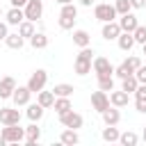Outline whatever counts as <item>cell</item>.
I'll list each match as a JSON object with an SVG mask.
<instances>
[{
	"label": "cell",
	"mask_w": 146,
	"mask_h": 146,
	"mask_svg": "<svg viewBox=\"0 0 146 146\" xmlns=\"http://www.w3.org/2000/svg\"><path fill=\"white\" fill-rule=\"evenodd\" d=\"M59 16H66V18H78V7H75L73 2H68V5H62V9H59Z\"/></svg>",
	"instance_id": "34"
},
{
	"label": "cell",
	"mask_w": 146,
	"mask_h": 146,
	"mask_svg": "<svg viewBox=\"0 0 146 146\" xmlns=\"http://www.w3.org/2000/svg\"><path fill=\"white\" fill-rule=\"evenodd\" d=\"M100 116H103V123L105 125H119V121H121V112L114 105H110L105 112H100Z\"/></svg>",
	"instance_id": "16"
},
{
	"label": "cell",
	"mask_w": 146,
	"mask_h": 146,
	"mask_svg": "<svg viewBox=\"0 0 146 146\" xmlns=\"http://www.w3.org/2000/svg\"><path fill=\"white\" fill-rule=\"evenodd\" d=\"M98 80V89H103V91H112L114 89V75H103V78H96Z\"/></svg>",
	"instance_id": "32"
},
{
	"label": "cell",
	"mask_w": 146,
	"mask_h": 146,
	"mask_svg": "<svg viewBox=\"0 0 146 146\" xmlns=\"http://www.w3.org/2000/svg\"><path fill=\"white\" fill-rule=\"evenodd\" d=\"M114 9L119 16H123V14L132 11V5H130V0H114Z\"/></svg>",
	"instance_id": "35"
},
{
	"label": "cell",
	"mask_w": 146,
	"mask_h": 146,
	"mask_svg": "<svg viewBox=\"0 0 146 146\" xmlns=\"http://www.w3.org/2000/svg\"><path fill=\"white\" fill-rule=\"evenodd\" d=\"M5 43H7V48H11V50H21V48L25 46V36H21L18 32H9L7 39H5Z\"/></svg>",
	"instance_id": "25"
},
{
	"label": "cell",
	"mask_w": 146,
	"mask_h": 146,
	"mask_svg": "<svg viewBox=\"0 0 146 146\" xmlns=\"http://www.w3.org/2000/svg\"><path fill=\"white\" fill-rule=\"evenodd\" d=\"M34 32H36V27H34V21H27V18H25V21L18 25V34H21V36H25V39H30Z\"/></svg>",
	"instance_id": "29"
},
{
	"label": "cell",
	"mask_w": 146,
	"mask_h": 146,
	"mask_svg": "<svg viewBox=\"0 0 146 146\" xmlns=\"http://www.w3.org/2000/svg\"><path fill=\"white\" fill-rule=\"evenodd\" d=\"M139 141V137H137V132H132V130H125V132H121V137H119V144L121 146H135Z\"/></svg>",
	"instance_id": "31"
},
{
	"label": "cell",
	"mask_w": 146,
	"mask_h": 146,
	"mask_svg": "<svg viewBox=\"0 0 146 146\" xmlns=\"http://www.w3.org/2000/svg\"><path fill=\"white\" fill-rule=\"evenodd\" d=\"M116 43H119V48H121L123 52H130V50L135 48V36H132V32H121L119 39H116Z\"/></svg>",
	"instance_id": "22"
},
{
	"label": "cell",
	"mask_w": 146,
	"mask_h": 146,
	"mask_svg": "<svg viewBox=\"0 0 146 146\" xmlns=\"http://www.w3.org/2000/svg\"><path fill=\"white\" fill-rule=\"evenodd\" d=\"M73 43H75L78 48H87V46H91V36H89V32H87V30H73Z\"/></svg>",
	"instance_id": "24"
},
{
	"label": "cell",
	"mask_w": 146,
	"mask_h": 146,
	"mask_svg": "<svg viewBox=\"0 0 146 146\" xmlns=\"http://www.w3.org/2000/svg\"><path fill=\"white\" fill-rule=\"evenodd\" d=\"M55 2H57V5L62 7V5H68V2H73V0H55Z\"/></svg>",
	"instance_id": "43"
},
{
	"label": "cell",
	"mask_w": 146,
	"mask_h": 146,
	"mask_svg": "<svg viewBox=\"0 0 146 146\" xmlns=\"http://www.w3.org/2000/svg\"><path fill=\"white\" fill-rule=\"evenodd\" d=\"M94 16H96V21H100V23H110V21H116V9H114V5H110V2H98L96 7H94Z\"/></svg>",
	"instance_id": "2"
},
{
	"label": "cell",
	"mask_w": 146,
	"mask_h": 146,
	"mask_svg": "<svg viewBox=\"0 0 146 146\" xmlns=\"http://www.w3.org/2000/svg\"><path fill=\"white\" fill-rule=\"evenodd\" d=\"M41 139V128L36 125V121H32L27 128H25V144H30V146H34L36 141Z\"/></svg>",
	"instance_id": "18"
},
{
	"label": "cell",
	"mask_w": 146,
	"mask_h": 146,
	"mask_svg": "<svg viewBox=\"0 0 146 146\" xmlns=\"http://www.w3.org/2000/svg\"><path fill=\"white\" fill-rule=\"evenodd\" d=\"M119 25H121V32H135V27L139 25V21H137V16L132 11H128V14L119 16Z\"/></svg>",
	"instance_id": "14"
},
{
	"label": "cell",
	"mask_w": 146,
	"mask_h": 146,
	"mask_svg": "<svg viewBox=\"0 0 146 146\" xmlns=\"http://www.w3.org/2000/svg\"><path fill=\"white\" fill-rule=\"evenodd\" d=\"M5 21H7L9 25H21V23L25 21V11H23V7H11V9L5 14Z\"/></svg>",
	"instance_id": "17"
},
{
	"label": "cell",
	"mask_w": 146,
	"mask_h": 146,
	"mask_svg": "<svg viewBox=\"0 0 146 146\" xmlns=\"http://www.w3.org/2000/svg\"><path fill=\"white\" fill-rule=\"evenodd\" d=\"M121 34V25L119 21H110V23H103V30H100V36L105 41H116Z\"/></svg>",
	"instance_id": "9"
},
{
	"label": "cell",
	"mask_w": 146,
	"mask_h": 146,
	"mask_svg": "<svg viewBox=\"0 0 146 146\" xmlns=\"http://www.w3.org/2000/svg\"><path fill=\"white\" fill-rule=\"evenodd\" d=\"M141 139H144V141H146V128H144V132H141Z\"/></svg>",
	"instance_id": "45"
},
{
	"label": "cell",
	"mask_w": 146,
	"mask_h": 146,
	"mask_svg": "<svg viewBox=\"0 0 146 146\" xmlns=\"http://www.w3.org/2000/svg\"><path fill=\"white\" fill-rule=\"evenodd\" d=\"M100 137H103V141H119V137H121V132H119V128L116 125H105L103 128V132H100Z\"/></svg>",
	"instance_id": "28"
},
{
	"label": "cell",
	"mask_w": 146,
	"mask_h": 146,
	"mask_svg": "<svg viewBox=\"0 0 146 146\" xmlns=\"http://www.w3.org/2000/svg\"><path fill=\"white\" fill-rule=\"evenodd\" d=\"M137 87H139V80H137L135 75H128V78H123V80H121V89H123V91H128V94H135V91H137Z\"/></svg>",
	"instance_id": "30"
},
{
	"label": "cell",
	"mask_w": 146,
	"mask_h": 146,
	"mask_svg": "<svg viewBox=\"0 0 146 146\" xmlns=\"http://www.w3.org/2000/svg\"><path fill=\"white\" fill-rule=\"evenodd\" d=\"M2 16H5V14H2V7H0V18H2Z\"/></svg>",
	"instance_id": "47"
},
{
	"label": "cell",
	"mask_w": 146,
	"mask_h": 146,
	"mask_svg": "<svg viewBox=\"0 0 146 146\" xmlns=\"http://www.w3.org/2000/svg\"><path fill=\"white\" fill-rule=\"evenodd\" d=\"M14 89H16V80L11 75H5L0 80V100H9L11 94H14Z\"/></svg>",
	"instance_id": "13"
},
{
	"label": "cell",
	"mask_w": 146,
	"mask_h": 146,
	"mask_svg": "<svg viewBox=\"0 0 146 146\" xmlns=\"http://www.w3.org/2000/svg\"><path fill=\"white\" fill-rule=\"evenodd\" d=\"M110 103L121 110V107H125V105L130 103V94L123 91V89H112V91H110Z\"/></svg>",
	"instance_id": "12"
},
{
	"label": "cell",
	"mask_w": 146,
	"mask_h": 146,
	"mask_svg": "<svg viewBox=\"0 0 146 146\" xmlns=\"http://www.w3.org/2000/svg\"><path fill=\"white\" fill-rule=\"evenodd\" d=\"M135 78L139 80V84H146V66H144V64L135 71Z\"/></svg>",
	"instance_id": "38"
},
{
	"label": "cell",
	"mask_w": 146,
	"mask_h": 146,
	"mask_svg": "<svg viewBox=\"0 0 146 146\" xmlns=\"http://www.w3.org/2000/svg\"><path fill=\"white\" fill-rule=\"evenodd\" d=\"M0 135H2L5 139H7V144H21V141H25V128H21L18 123L5 125Z\"/></svg>",
	"instance_id": "3"
},
{
	"label": "cell",
	"mask_w": 146,
	"mask_h": 146,
	"mask_svg": "<svg viewBox=\"0 0 146 146\" xmlns=\"http://www.w3.org/2000/svg\"><path fill=\"white\" fill-rule=\"evenodd\" d=\"M11 2V7H25L27 5V0H9Z\"/></svg>",
	"instance_id": "41"
},
{
	"label": "cell",
	"mask_w": 146,
	"mask_h": 146,
	"mask_svg": "<svg viewBox=\"0 0 146 146\" xmlns=\"http://www.w3.org/2000/svg\"><path fill=\"white\" fill-rule=\"evenodd\" d=\"M59 141L66 144V146H73V144L80 141V135H78V130H73V128H64L62 135H59Z\"/></svg>",
	"instance_id": "26"
},
{
	"label": "cell",
	"mask_w": 146,
	"mask_h": 146,
	"mask_svg": "<svg viewBox=\"0 0 146 146\" xmlns=\"http://www.w3.org/2000/svg\"><path fill=\"white\" fill-rule=\"evenodd\" d=\"M75 21H78V18H66V16H59V18H57V25H59L62 30H73V27H75Z\"/></svg>",
	"instance_id": "37"
},
{
	"label": "cell",
	"mask_w": 146,
	"mask_h": 146,
	"mask_svg": "<svg viewBox=\"0 0 146 146\" xmlns=\"http://www.w3.org/2000/svg\"><path fill=\"white\" fill-rule=\"evenodd\" d=\"M73 84H66V82H62V84H55L52 87V94L55 96H73Z\"/></svg>",
	"instance_id": "33"
},
{
	"label": "cell",
	"mask_w": 146,
	"mask_h": 146,
	"mask_svg": "<svg viewBox=\"0 0 146 146\" xmlns=\"http://www.w3.org/2000/svg\"><path fill=\"white\" fill-rule=\"evenodd\" d=\"M91 71L96 73V78L114 75V66L110 64V59H107V57H94V62H91Z\"/></svg>",
	"instance_id": "5"
},
{
	"label": "cell",
	"mask_w": 146,
	"mask_h": 146,
	"mask_svg": "<svg viewBox=\"0 0 146 146\" xmlns=\"http://www.w3.org/2000/svg\"><path fill=\"white\" fill-rule=\"evenodd\" d=\"M9 34V23L7 21H0V41H5Z\"/></svg>",
	"instance_id": "39"
},
{
	"label": "cell",
	"mask_w": 146,
	"mask_h": 146,
	"mask_svg": "<svg viewBox=\"0 0 146 146\" xmlns=\"http://www.w3.org/2000/svg\"><path fill=\"white\" fill-rule=\"evenodd\" d=\"M94 2H96V0H80V5H82V7H91Z\"/></svg>",
	"instance_id": "42"
},
{
	"label": "cell",
	"mask_w": 146,
	"mask_h": 146,
	"mask_svg": "<svg viewBox=\"0 0 146 146\" xmlns=\"http://www.w3.org/2000/svg\"><path fill=\"white\" fill-rule=\"evenodd\" d=\"M5 144H7V139H5L2 135H0V146H5Z\"/></svg>",
	"instance_id": "44"
},
{
	"label": "cell",
	"mask_w": 146,
	"mask_h": 146,
	"mask_svg": "<svg viewBox=\"0 0 146 146\" xmlns=\"http://www.w3.org/2000/svg\"><path fill=\"white\" fill-rule=\"evenodd\" d=\"M141 52H144V55H146V43H141Z\"/></svg>",
	"instance_id": "46"
},
{
	"label": "cell",
	"mask_w": 146,
	"mask_h": 146,
	"mask_svg": "<svg viewBox=\"0 0 146 146\" xmlns=\"http://www.w3.org/2000/svg\"><path fill=\"white\" fill-rule=\"evenodd\" d=\"M128 75H135V66H132L128 59H123L119 66H114V78L123 80V78H128Z\"/></svg>",
	"instance_id": "23"
},
{
	"label": "cell",
	"mask_w": 146,
	"mask_h": 146,
	"mask_svg": "<svg viewBox=\"0 0 146 146\" xmlns=\"http://www.w3.org/2000/svg\"><path fill=\"white\" fill-rule=\"evenodd\" d=\"M59 123H62L64 128H73V130H80V128H82V123H84V119H82V114H78V112L68 110L66 114H59Z\"/></svg>",
	"instance_id": "6"
},
{
	"label": "cell",
	"mask_w": 146,
	"mask_h": 146,
	"mask_svg": "<svg viewBox=\"0 0 146 146\" xmlns=\"http://www.w3.org/2000/svg\"><path fill=\"white\" fill-rule=\"evenodd\" d=\"M55 112H57V116L59 114H66L68 110H73V103H71V96H55Z\"/></svg>",
	"instance_id": "19"
},
{
	"label": "cell",
	"mask_w": 146,
	"mask_h": 146,
	"mask_svg": "<svg viewBox=\"0 0 146 146\" xmlns=\"http://www.w3.org/2000/svg\"><path fill=\"white\" fill-rule=\"evenodd\" d=\"M46 82H48V71H46V68H36V71L30 75L27 87H30L32 94H39L41 89H46Z\"/></svg>",
	"instance_id": "4"
},
{
	"label": "cell",
	"mask_w": 146,
	"mask_h": 146,
	"mask_svg": "<svg viewBox=\"0 0 146 146\" xmlns=\"http://www.w3.org/2000/svg\"><path fill=\"white\" fill-rule=\"evenodd\" d=\"M132 36H135V43H146V25H137Z\"/></svg>",
	"instance_id": "36"
},
{
	"label": "cell",
	"mask_w": 146,
	"mask_h": 146,
	"mask_svg": "<svg viewBox=\"0 0 146 146\" xmlns=\"http://www.w3.org/2000/svg\"><path fill=\"white\" fill-rule=\"evenodd\" d=\"M94 48L91 46H87V48H80V52H78V57H75V62H73V68H75V73L78 75H87V73H91V62H94Z\"/></svg>",
	"instance_id": "1"
},
{
	"label": "cell",
	"mask_w": 146,
	"mask_h": 146,
	"mask_svg": "<svg viewBox=\"0 0 146 146\" xmlns=\"http://www.w3.org/2000/svg\"><path fill=\"white\" fill-rule=\"evenodd\" d=\"M132 96H135V107H137V112L146 114V84H139Z\"/></svg>",
	"instance_id": "21"
},
{
	"label": "cell",
	"mask_w": 146,
	"mask_h": 146,
	"mask_svg": "<svg viewBox=\"0 0 146 146\" xmlns=\"http://www.w3.org/2000/svg\"><path fill=\"white\" fill-rule=\"evenodd\" d=\"M43 112H46V107L43 105H39V103H27V112H25V116L30 119V121H41L43 119Z\"/></svg>",
	"instance_id": "20"
},
{
	"label": "cell",
	"mask_w": 146,
	"mask_h": 146,
	"mask_svg": "<svg viewBox=\"0 0 146 146\" xmlns=\"http://www.w3.org/2000/svg\"><path fill=\"white\" fill-rule=\"evenodd\" d=\"M130 5H132V9H144L146 0H130Z\"/></svg>",
	"instance_id": "40"
},
{
	"label": "cell",
	"mask_w": 146,
	"mask_h": 146,
	"mask_svg": "<svg viewBox=\"0 0 146 146\" xmlns=\"http://www.w3.org/2000/svg\"><path fill=\"white\" fill-rule=\"evenodd\" d=\"M30 46L34 48V50H43V48H48V43H50V39H48V34L43 32V30H39V32H34L30 39Z\"/></svg>",
	"instance_id": "15"
},
{
	"label": "cell",
	"mask_w": 146,
	"mask_h": 146,
	"mask_svg": "<svg viewBox=\"0 0 146 146\" xmlns=\"http://www.w3.org/2000/svg\"><path fill=\"white\" fill-rule=\"evenodd\" d=\"M110 105H112V103H110V94H107V91L98 89V91L91 94V107H94L96 112H105Z\"/></svg>",
	"instance_id": "8"
},
{
	"label": "cell",
	"mask_w": 146,
	"mask_h": 146,
	"mask_svg": "<svg viewBox=\"0 0 146 146\" xmlns=\"http://www.w3.org/2000/svg\"><path fill=\"white\" fill-rule=\"evenodd\" d=\"M36 103H39V105H43L46 110H48V107H52V105H55V94H52V89H50V91L41 89V91L36 94Z\"/></svg>",
	"instance_id": "27"
},
{
	"label": "cell",
	"mask_w": 146,
	"mask_h": 146,
	"mask_svg": "<svg viewBox=\"0 0 146 146\" xmlns=\"http://www.w3.org/2000/svg\"><path fill=\"white\" fill-rule=\"evenodd\" d=\"M0 123H2V125L21 123V112H18V107H0Z\"/></svg>",
	"instance_id": "10"
},
{
	"label": "cell",
	"mask_w": 146,
	"mask_h": 146,
	"mask_svg": "<svg viewBox=\"0 0 146 146\" xmlns=\"http://www.w3.org/2000/svg\"><path fill=\"white\" fill-rule=\"evenodd\" d=\"M23 11H25V18L27 21H39L41 16H43V0H27V5L23 7Z\"/></svg>",
	"instance_id": "7"
},
{
	"label": "cell",
	"mask_w": 146,
	"mask_h": 146,
	"mask_svg": "<svg viewBox=\"0 0 146 146\" xmlns=\"http://www.w3.org/2000/svg\"><path fill=\"white\" fill-rule=\"evenodd\" d=\"M30 98H32V91H30V87H27V84H25V87H16V89H14V94H11V100H14V105H16V107L27 105V103H30Z\"/></svg>",
	"instance_id": "11"
}]
</instances>
